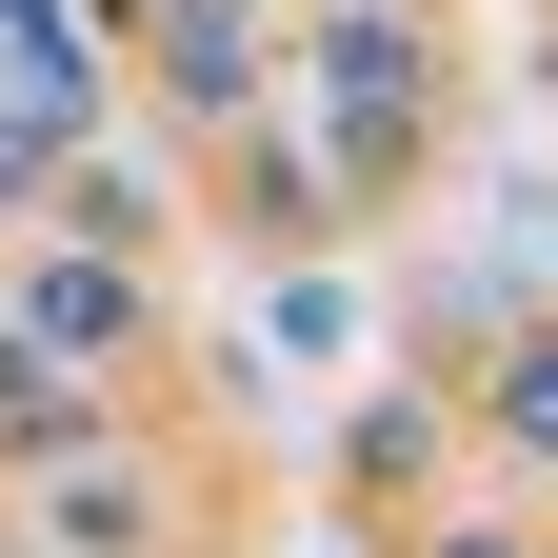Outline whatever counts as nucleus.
<instances>
[{
	"label": "nucleus",
	"instance_id": "obj_1",
	"mask_svg": "<svg viewBox=\"0 0 558 558\" xmlns=\"http://www.w3.org/2000/svg\"><path fill=\"white\" fill-rule=\"evenodd\" d=\"M319 100H339V160H379V140H399V100H418V40L379 21V0L319 40Z\"/></svg>",
	"mask_w": 558,
	"mask_h": 558
},
{
	"label": "nucleus",
	"instance_id": "obj_2",
	"mask_svg": "<svg viewBox=\"0 0 558 558\" xmlns=\"http://www.w3.org/2000/svg\"><path fill=\"white\" fill-rule=\"evenodd\" d=\"M160 40H180V81H199V100H240V60H259L240 0H160Z\"/></svg>",
	"mask_w": 558,
	"mask_h": 558
},
{
	"label": "nucleus",
	"instance_id": "obj_4",
	"mask_svg": "<svg viewBox=\"0 0 558 558\" xmlns=\"http://www.w3.org/2000/svg\"><path fill=\"white\" fill-rule=\"evenodd\" d=\"M499 418H519V439H538V459H558V339H538V360H519V379H499Z\"/></svg>",
	"mask_w": 558,
	"mask_h": 558
},
{
	"label": "nucleus",
	"instance_id": "obj_3",
	"mask_svg": "<svg viewBox=\"0 0 558 558\" xmlns=\"http://www.w3.org/2000/svg\"><path fill=\"white\" fill-rule=\"evenodd\" d=\"M40 339H120V279L100 259H40Z\"/></svg>",
	"mask_w": 558,
	"mask_h": 558
}]
</instances>
